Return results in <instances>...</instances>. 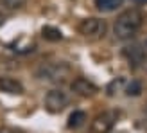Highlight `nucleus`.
Wrapping results in <instances>:
<instances>
[{
    "label": "nucleus",
    "mask_w": 147,
    "mask_h": 133,
    "mask_svg": "<svg viewBox=\"0 0 147 133\" xmlns=\"http://www.w3.org/2000/svg\"><path fill=\"white\" fill-rule=\"evenodd\" d=\"M144 13L136 7H129V9L122 11L117 16L115 24H113V34L117 40H129L142 29L144 25Z\"/></svg>",
    "instance_id": "1"
},
{
    "label": "nucleus",
    "mask_w": 147,
    "mask_h": 133,
    "mask_svg": "<svg viewBox=\"0 0 147 133\" xmlns=\"http://www.w3.org/2000/svg\"><path fill=\"white\" fill-rule=\"evenodd\" d=\"M70 65L67 61H45L36 69V77L43 83H63L70 77Z\"/></svg>",
    "instance_id": "2"
},
{
    "label": "nucleus",
    "mask_w": 147,
    "mask_h": 133,
    "mask_svg": "<svg viewBox=\"0 0 147 133\" xmlns=\"http://www.w3.org/2000/svg\"><path fill=\"white\" fill-rule=\"evenodd\" d=\"M77 29L88 40H100V38H104V34L108 31V24H106V20H102V18L88 16V18L79 22Z\"/></svg>",
    "instance_id": "3"
},
{
    "label": "nucleus",
    "mask_w": 147,
    "mask_h": 133,
    "mask_svg": "<svg viewBox=\"0 0 147 133\" xmlns=\"http://www.w3.org/2000/svg\"><path fill=\"white\" fill-rule=\"evenodd\" d=\"M70 105V97L68 94L61 90V88H52L49 90L45 99H43V106L49 113H61L65 108Z\"/></svg>",
    "instance_id": "4"
},
{
    "label": "nucleus",
    "mask_w": 147,
    "mask_h": 133,
    "mask_svg": "<svg viewBox=\"0 0 147 133\" xmlns=\"http://www.w3.org/2000/svg\"><path fill=\"white\" fill-rule=\"evenodd\" d=\"M117 112H102L92 121V133H109L117 122Z\"/></svg>",
    "instance_id": "5"
},
{
    "label": "nucleus",
    "mask_w": 147,
    "mask_h": 133,
    "mask_svg": "<svg viewBox=\"0 0 147 133\" xmlns=\"http://www.w3.org/2000/svg\"><path fill=\"white\" fill-rule=\"evenodd\" d=\"M70 90L79 95V97H93L95 94L99 92V86L92 83L90 79H86V77H74L72 79V83H70Z\"/></svg>",
    "instance_id": "6"
},
{
    "label": "nucleus",
    "mask_w": 147,
    "mask_h": 133,
    "mask_svg": "<svg viewBox=\"0 0 147 133\" xmlns=\"http://www.w3.org/2000/svg\"><path fill=\"white\" fill-rule=\"evenodd\" d=\"M124 58L129 61L131 66H142L147 61V52H145V45H140V43H133V45H127L122 50Z\"/></svg>",
    "instance_id": "7"
},
{
    "label": "nucleus",
    "mask_w": 147,
    "mask_h": 133,
    "mask_svg": "<svg viewBox=\"0 0 147 133\" xmlns=\"http://www.w3.org/2000/svg\"><path fill=\"white\" fill-rule=\"evenodd\" d=\"M0 92L9 95H22L25 92V88L18 79H14L11 76H0Z\"/></svg>",
    "instance_id": "8"
},
{
    "label": "nucleus",
    "mask_w": 147,
    "mask_h": 133,
    "mask_svg": "<svg viewBox=\"0 0 147 133\" xmlns=\"http://www.w3.org/2000/svg\"><path fill=\"white\" fill-rule=\"evenodd\" d=\"M124 0H93L95 7L100 11V13H111L115 9H119L122 5Z\"/></svg>",
    "instance_id": "9"
},
{
    "label": "nucleus",
    "mask_w": 147,
    "mask_h": 133,
    "mask_svg": "<svg viewBox=\"0 0 147 133\" xmlns=\"http://www.w3.org/2000/svg\"><path fill=\"white\" fill-rule=\"evenodd\" d=\"M124 85H126V79H124V77H117L113 81H109L108 86H106V94L109 95V97H115L119 92H122Z\"/></svg>",
    "instance_id": "10"
},
{
    "label": "nucleus",
    "mask_w": 147,
    "mask_h": 133,
    "mask_svg": "<svg viewBox=\"0 0 147 133\" xmlns=\"http://www.w3.org/2000/svg\"><path fill=\"white\" fill-rule=\"evenodd\" d=\"M41 34H43V38L49 40V41H59L63 38L61 31H59V29H56V27H52V25H45V27L41 29Z\"/></svg>",
    "instance_id": "11"
},
{
    "label": "nucleus",
    "mask_w": 147,
    "mask_h": 133,
    "mask_svg": "<svg viewBox=\"0 0 147 133\" xmlns=\"http://www.w3.org/2000/svg\"><path fill=\"white\" fill-rule=\"evenodd\" d=\"M86 121V113L84 112H81V110H77V112H74L70 117H68V128H79V126H83Z\"/></svg>",
    "instance_id": "12"
},
{
    "label": "nucleus",
    "mask_w": 147,
    "mask_h": 133,
    "mask_svg": "<svg viewBox=\"0 0 147 133\" xmlns=\"http://www.w3.org/2000/svg\"><path fill=\"white\" fill-rule=\"evenodd\" d=\"M142 94V83L140 81H131L126 86V95L127 97H138Z\"/></svg>",
    "instance_id": "13"
},
{
    "label": "nucleus",
    "mask_w": 147,
    "mask_h": 133,
    "mask_svg": "<svg viewBox=\"0 0 147 133\" xmlns=\"http://www.w3.org/2000/svg\"><path fill=\"white\" fill-rule=\"evenodd\" d=\"M0 2H2V5L5 7V9L18 11V9H22V7L27 4V0H0Z\"/></svg>",
    "instance_id": "14"
},
{
    "label": "nucleus",
    "mask_w": 147,
    "mask_h": 133,
    "mask_svg": "<svg viewBox=\"0 0 147 133\" xmlns=\"http://www.w3.org/2000/svg\"><path fill=\"white\" fill-rule=\"evenodd\" d=\"M0 133H20L16 128H11V126H4V128H0Z\"/></svg>",
    "instance_id": "15"
},
{
    "label": "nucleus",
    "mask_w": 147,
    "mask_h": 133,
    "mask_svg": "<svg viewBox=\"0 0 147 133\" xmlns=\"http://www.w3.org/2000/svg\"><path fill=\"white\" fill-rule=\"evenodd\" d=\"M140 128L147 131V110H145V113H144V117H142V119H140Z\"/></svg>",
    "instance_id": "16"
},
{
    "label": "nucleus",
    "mask_w": 147,
    "mask_h": 133,
    "mask_svg": "<svg viewBox=\"0 0 147 133\" xmlns=\"http://www.w3.org/2000/svg\"><path fill=\"white\" fill-rule=\"evenodd\" d=\"M4 22H5V16H4V14H2V13H0V27H2V25H4Z\"/></svg>",
    "instance_id": "17"
},
{
    "label": "nucleus",
    "mask_w": 147,
    "mask_h": 133,
    "mask_svg": "<svg viewBox=\"0 0 147 133\" xmlns=\"http://www.w3.org/2000/svg\"><path fill=\"white\" fill-rule=\"evenodd\" d=\"M131 2H136V4H147V0H131Z\"/></svg>",
    "instance_id": "18"
},
{
    "label": "nucleus",
    "mask_w": 147,
    "mask_h": 133,
    "mask_svg": "<svg viewBox=\"0 0 147 133\" xmlns=\"http://www.w3.org/2000/svg\"><path fill=\"white\" fill-rule=\"evenodd\" d=\"M145 47H147V41H145Z\"/></svg>",
    "instance_id": "19"
},
{
    "label": "nucleus",
    "mask_w": 147,
    "mask_h": 133,
    "mask_svg": "<svg viewBox=\"0 0 147 133\" xmlns=\"http://www.w3.org/2000/svg\"><path fill=\"white\" fill-rule=\"evenodd\" d=\"M145 110H147V106H145Z\"/></svg>",
    "instance_id": "20"
}]
</instances>
